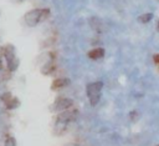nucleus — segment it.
I'll return each instance as SVG.
<instances>
[{"instance_id":"obj_10","label":"nucleus","mask_w":159,"mask_h":146,"mask_svg":"<svg viewBox=\"0 0 159 146\" xmlns=\"http://www.w3.org/2000/svg\"><path fill=\"white\" fill-rule=\"evenodd\" d=\"M5 146H16V140H15L14 137H11V136L6 137V140H5Z\"/></svg>"},{"instance_id":"obj_7","label":"nucleus","mask_w":159,"mask_h":146,"mask_svg":"<svg viewBox=\"0 0 159 146\" xmlns=\"http://www.w3.org/2000/svg\"><path fill=\"white\" fill-rule=\"evenodd\" d=\"M103 55H104V49H102V47L93 49V50H91V51L88 52V57H91V59H93V60H97V59L102 57Z\"/></svg>"},{"instance_id":"obj_15","label":"nucleus","mask_w":159,"mask_h":146,"mask_svg":"<svg viewBox=\"0 0 159 146\" xmlns=\"http://www.w3.org/2000/svg\"><path fill=\"white\" fill-rule=\"evenodd\" d=\"M157 27H158V30H159V21H158V25H157Z\"/></svg>"},{"instance_id":"obj_14","label":"nucleus","mask_w":159,"mask_h":146,"mask_svg":"<svg viewBox=\"0 0 159 146\" xmlns=\"http://www.w3.org/2000/svg\"><path fill=\"white\" fill-rule=\"evenodd\" d=\"M1 67H2V64H1V60H0V70H1Z\"/></svg>"},{"instance_id":"obj_1","label":"nucleus","mask_w":159,"mask_h":146,"mask_svg":"<svg viewBox=\"0 0 159 146\" xmlns=\"http://www.w3.org/2000/svg\"><path fill=\"white\" fill-rule=\"evenodd\" d=\"M50 16V9H34L25 14L24 21L27 26H36Z\"/></svg>"},{"instance_id":"obj_13","label":"nucleus","mask_w":159,"mask_h":146,"mask_svg":"<svg viewBox=\"0 0 159 146\" xmlns=\"http://www.w3.org/2000/svg\"><path fill=\"white\" fill-rule=\"evenodd\" d=\"M66 146H80V145H77V144H68V145H66Z\"/></svg>"},{"instance_id":"obj_11","label":"nucleus","mask_w":159,"mask_h":146,"mask_svg":"<svg viewBox=\"0 0 159 146\" xmlns=\"http://www.w3.org/2000/svg\"><path fill=\"white\" fill-rule=\"evenodd\" d=\"M153 60H154V62H155V64H158V65H159V54H157V55H154V57H153Z\"/></svg>"},{"instance_id":"obj_16","label":"nucleus","mask_w":159,"mask_h":146,"mask_svg":"<svg viewBox=\"0 0 159 146\" xmlns=\"http://www.w3.org/2000/svg\"><path fill=\"white\" fill-rule=\"evenodd\" d=\"M157 146H159V145H157Z\"/></svg>"},{"instance_id":"obj_4","label":"nucleus","mask_w":159,"mask_h":146,"mask_svg":"<svg viewBox=\"0 0 159 146\" xmlns=\"http://www.w3.org/2000/svg\"><path fill=\"white\" fill-rule=\"evenodd\" d=\"M72 106V100L71 99H66V97H60L55 101V104L51 106L52 111H63L67 110Z\"/></svg>"},{"instance_id":"obj_9","label":"nucleus","mask_w":159,"mask_h":146,"mask_svg":"<svg viewBox=\"0 0 159 146\" xmlns=\"http://www.w3.org/2000/svg\"><path fill=\"white\" fill-rule=\"evenodd\" d=\"M152 19H153V14H152V12H147V14H143V15H140V16L138 17V20H139L140 22H143V24H145V22H149Z\"/></svg>"},{"instance_id":"obj_6","label":"nucleus","mask_w":159,"mask_h":146,"mask_svg":"<svg viewBox=\"0 0 159 146\" xmlns=\"http://www.w3.org/2000/svg\"><path fill=\"white\" fill-rule=\"evenodd\" d=\"M2 100H4V102H5V105H6V107L7 109H15V107H17L19 106V100L17 99H14V97H11V95L10 94H6V95H4L2 96Z\"/></svg>"},{"instance_id":"obj_5","label":"nucleus","mask_w":159,"mask_h":146,"mask_svg":"<svg viewBox=\"0 0 159 146\" xmlns=\"http://www.w3.org/2000/svg\"><path fill=\"white\" fill-rule=\"evenodd\" d=\"M77 116V110H71V111H62L58 116H57V124L61 125H66L71 121H73Z\"/></svg>"},{"instance_id":"obj_3","label":"nucleus","mask_w":159,"mask_h":146,"mask_svg":"<svg viewBox=\"0 0 159 146\" xmlns=\"http://www.w3.org/2000/svg\"><path fill=\"white\" fill-rule=\"evenodd\" d=\"M2 51H4V56L6 59L9 70L14 71L19 65V61H17L16 55H15V47L12 45H6V46L2 47Z\"/></svg>"},{"instance_id":"obj_12","label":"nucleus","mask_w":159,"mask_h":146,"mask_svg":"<svg viewBox=\"0 0 159 146\" xmlns=\"http://www.w3.org/2000/svg\"><path fill=\"white\" fill-rule=\"evenodd\" d=\"M11 1H14V2H17V4H19V2H22V1H25V0H11Z\"/></svg>"},{"instance_id":"obj_2","label":"nucleus","mask_w":159,"mask_h":146,"mask_svg":"<svg viewBox=\"0 0 159 146\" xmlns=\"http://www.w3.org/2000/svg\"><path fill=\"white\" fill-rule=\"evenodd\" d=\"M102 87H103V82L102 81H96V82H92V84L87 85V95L89 97L91 105H96L99 101Z\"/></svg>"},{"instance_id":"obj_8","label":"nucleus","mask_w":159,"mask_h":146,"mask_svg":"<svg viewBox=\"0 0 159 146\" xmlns=\"http://www.w3.org/2000/svg\"><path fill=\"white\" fill-rule=\"evenodd\" d=\"M68 84H70V80L68 79H57V80H55L52 82V86L51 87L53 90H56V89H61V87H63V86H66Z\"/></svg>"}]
</instances>
